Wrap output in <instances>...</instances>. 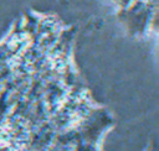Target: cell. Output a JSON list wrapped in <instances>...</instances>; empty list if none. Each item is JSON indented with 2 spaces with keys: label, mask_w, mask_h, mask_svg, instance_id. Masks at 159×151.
Segmentation results:
<instances>
[{
  "label": "cell",
  "mask_w": 159,
  "mask_h": 151,
  "mask_svg": "<svg viewBox=\"0 0 159 151\" xmlns=\"http://www.w3.org/2000/svg\"><path fill=\"white\" fill-rule=\"evenodd\" d=\"M76 28L24 11L0 38V151H93L114 119L76 58Z\"/></svg>",
  "instance_id": "cell-1"
},
{
  "label": "cell",
  "mask_w": 159,
  "mask_h": 151,
  "mask_svg": "<svg viewBox=\"0 0 159 151\" xmlns=\"http://www.w3.org/2000/svg\"><path fill=\"white\" fill-rule=\"evenodd\" d=\"M125 32L132 37H144L157 30L158 0H108Z\"/></svg>",
  "instance_id": "cell-2"
}]
</instances>
